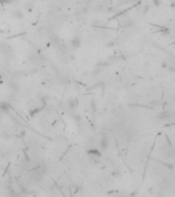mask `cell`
Returning <instances> with one entry per match:
<instances>
[{"label": "cell", "mask_w": 175, "mask_h": 197, "mask_svg": "<svg viewBox=\"0 0 175 197\" xmlns=\"http://www.w3.org/2000/svg\"><path fill=\"white\" fill-rule=\"evenodd\" d=\"M99 145H100V148H102V150H106V149L108 148V140L106 138L102 139V140H100V143H99Z\"/></svg>", "instance_id": "2"}, {"label": "cell", "mask_w": 175, "mask_h": 197, "mask_svg": "<svg viewBox=\"0 0 175 197\" xmlns=\"http://www.w3.org/2000/svg\"><path fill=\"white\" fill-rule=\"evenodd\" d=\"M80 45H81V39L78 38V37L73 38V40H72V46L75 47V48H77V47H79Z\"/></svg>", "instance_id": "1"}, {"label": "cell", "mask_w": 175, "mask_h": 197, "mask_svg": "<svg viewBox=\"0 0 175 197\" xmlns=\"http://www.w3.org/2000/svg\"><path fill=\"white\" fill-rule=\"evenodd\" d=\"M169 115H170V113L169 112H162L161 114H159V118H161V119H164V118H169Z\"/></svg>", "instance_id": "4"}, {"label": "cell", "mask_w": 175, "mask_h": 197, "mask_svg": "<svg viewBox=\"0 0 175 197\" xmlns=\"http://www.w3.org/2000/svg\"><path fill=\"white\" fill-rule=\"evenodd\" d=\"M68 105H69V107H70V109H75L77 106V103L74 99H71V100L68 101Z\"/></svg>", "instance_id": "3"}]
</instances>
